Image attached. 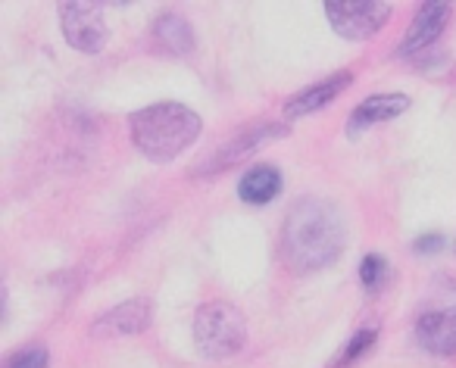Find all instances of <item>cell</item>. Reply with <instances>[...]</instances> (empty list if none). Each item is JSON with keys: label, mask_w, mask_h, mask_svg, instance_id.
Returning a JSON list of instances; mask_svg holds the SVG:
<instances>
[{"label": "cell", "mask_w": 456, "mask_h": 368, "mask_svg": "<svg viewBox=\"0 0 456 368\" xmlns=\"http://www.w3.org/2000/svg\"><path fill=\"white\" fill-rule=\"evenodd\" d=\"M453 250H456V241H453Z\"/></svg>", "instance_id": "18"}, {"label": "cell", "mask_w": 456, "mask_h": 368, "mask_svg": "<svg viewBox=\"0 0 456 368\" xmlns=\"http://www.w3.org/2000/svg\"><path fill=\"white\" fill-rule=\"evenodd\" d=\"M47 349L32 347V349H20L7 359V368H47Z\"/></svg>", "instance_id": "16"}, {"label": "cell", "mask_w": 456, "mask_h": 368, "mask_svg": "<svg viewBox=\"0 0 456 368\" xmlns=\"http://www.w3.org/2000/svg\"><path fill=\"white\" fill-rule=\"evenodd\" d=\"M248 322L241 309L225 300H209L194 316V343L207 359H228L244 347Z\"/></svg>", "instance_id": "3"}, {"label": "cell", "mask_w": 456, "mask_h": 368, "mask_svg": "<svg viewBox=\"0 0 456 368\" xmlns=\"http://www.w3.org/2000/svg\"><path fill=\"white\" fill-rule=\"evenodd\" d=\"M350 82H354V76H350V72H335V76H329L325 82L310 84V88H304L297 97H291V100H288V107H285V113L291 116V119L316 113V109L329 107V103L335 100V97L341 94Z\"/></svg>", "instance_id": "10"}, {"label": "cell", "mask_w": 456, "mask_h": 368, "mask_svg": "<svg viewBox=\"0 0 456 368\" xmlns=\"http://www.w3.org/2000/svg\"><path fill=\"white\" fill-rule=\"evenodd\" d=\"M375 340H379V331H372V328H362V331H356L354 337L347 340V347L341 349V356H338V368H344V365H354L360 356H366L369 349L375 347Z\"/></svg>", "instance_id": "14"}, {"label": "cell", "mask_w": 456, "mask_h": 368, "mask_svg": "<svg viewBox=\"0 0 456 368\" xmlns=\"http://www.w3.org/2000/svg\"><path fill=\"white\" fill-rule=\"evenodd\" d=\"M132 128V140L147 159L153 163H169V159L182 156L203 132L200 116L191 107L175 100H163L132 113L128 119Z\"/></svg>", "instance_id": "2"}, {"label": "cell", "mask_w": 456, "mask_h": 368, "mask_svg": "<svg viewBox=\"0 0 456 368\" xmlns=\"http://www.w3.org/2000/svg\"><path fill=\"white\" fill-rule=\"evenodd\" d=\"M325 16L341 38L366 41L379 35L391 20V7L381 0H325Z\"/></svg>", "instance_id": "4"}, {"label": "cell", "mask_w": 456, "mask_h": 368, "mask_svg": "<svg viewBox=\"0 0 456 368\" xmlns=\"http://www.w3.org/2000/svg\"><path fill=\"white\" fill-rule=\"evenodd\" d=\"M444 235H425V237H419L416 241V253H437V250H444Z\"/></svg>", "instance_id": "17"}, {"label": "cell", "mask_w": 456, "mask_h": 368, "mask_svg": "<svg viewBox=\"0 0 456 368\" xmlns=\"http://www.w3.org/2000/svg\"><path fill=\"white\" fill-rule=\"evenodd\" d=\"M410 109V97L406 94H375V97H366L360 107L354 109L350 116V125L347 132L356 134L360 128L366 125H375V122H387V119H397L400 113Z\"/></svg>", "instance_id": "11"}, {"label": "cell", "mask_w": 456, "mask_h": 368, "mask_svg": "<svg viewBox=\"0 0 456 368\" xmlns=\"http://www.w3.org/2000/svg\"><path fill=\"white\" fill-rule=\"evenodd\" d=\"M385 278H387V262H385V256L369 253L366 260H362V266H360L362 287H366V291H379V287L385 284Z\"/></svg>", "instance_id": "15"}, {"label": "cell", "mask_w": 456, "mask_h": 368, "mask_svg": "<svg viewBox=\"0 0 456 368\" xmlns=\"http://www.w3.org/2000/svg\"><path fill=\"white\" fill-rule=\"evenodd\" d=\"M238 194H241V200L250 206L273 204V200L281 194V172L269 163L254 165V169L244 172L241 184H238Z\"/></svg>", "instance_id": "12"}, {"label": "cell", "mask_w": 456, "mask_h": 368, "mask_svg": "<svg viewBox=\"0 0 456 368\" xmlns=\"http://www.w3.org/2000/svg\"><path fill=\"white\" fill-rule=\"evenodd\" d=\"M450 22V4H422L412 20L406 38L400 41L397 57H412V53L425 51L428 44H435L437 35L444 32V26Z\"/></svg>", "instance_id": "9"}, {"label": "cell", "mask_w": 456, "mask_h": 368, "mask_svg": "<svg viewBox=\"0 0 456 368\" xmlns=\"http://www.w3.org/2000/svg\"><path fill=\"white\" fill-rule=\"evenodd\" d=\"M285 132H288V128L285 125H275V122L248 128V132L235 134V138L228 140V144H222L219 150H216L213 156L207 159V165H200V169H197V175H216V172L228 169V165L241 163V159H248L250 153H256L260 147H266L269 140H275L279 134H285Z\"/></svg>", "instance_id": "6"}, {"label": "cell", "mask_w": 456, "mask_h": 368, "mask_svg": "<svg viewBox=\"0 0 456 368\" xmlns=\"http://www.w3.org/2000/svg\"><path fill=\"white\" fill-rule=\"evenodd\" d=\"M416 337L428 353L456 356V306L422 312L416 322Z\"/></svg>", "instance_id": "8"}, {"label": "cell", "mask_w": 456, "mask_h": 368, "mask_svg": "<svg viewBox=\"0 0 456 368\" xmlns=\"http://www.w3.org/2000/svg\"><path fill=\"white\" fill-rule=\"evenodd\" d=\"M344 216L322 197H304L291 206L281 228V256L297 275L316 272L338 260L344 250Z\"/></svg>", "instance_id": "1"}, {"label": "cell", "mask_w": 456, "mask_h": 368, "mask_svg": "<svg viewBox=\"0 0 456 368\" xmlns=\"http://www.w3.org/2000/svg\"><path fill=\"white\" fill-rule=\"evenodd\" d=\"M60 28L69 47L82 53H101L107 47L110 28L103 20L101 4H88V0H69L60 7Z\"/></svg>", "instance_id": "5"}, {"label": "cell", "mask_w": 456, "mask_h": 368, "mask_svg": "<svg viewBox=\"0 0 456 368\" xmlns=\"http://www.w3.org/2000/svg\"><path fill=\"white\" fill-rule=\"evenodd\" d=\"M153 41L163 53L172 57H184L194 51V28L188 26V20L178 13H163L153 22Z\"/></svg>", "instance_id": "13"}, {"label": "cell", "mask_w": 456, "mask_h": 368, "mask_svg": "<svg viewBox=\"0 0 456 368\" xmlns=\"http://www.w3.org/2000/svg\"><path fill=\"white\" fill-rule=\"evenodd\" d=\"M153 318V306L151 300L138 297V300H126V303L107 309L94 324H91V337H132L151 324Z\"/></svg>", "instance_id": "7"}]
</instances>
